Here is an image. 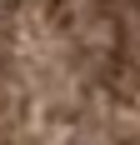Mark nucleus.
Segmentation results:
<instances>
[{"mask_svg":"<svg viewBox=\"0 0 140 145\" xmlns=\"http://www.w3.org/2000/svg\"><path fill=\"white\" fill-rule=\"evenodd\" d=\"M10 120H15V90H10V75L0 70V145L10 135Z\"/></svg>","mask_w":140,"mask_h":145,"instance_id":"obj_1","label":"nucleus"}]
</instances>
